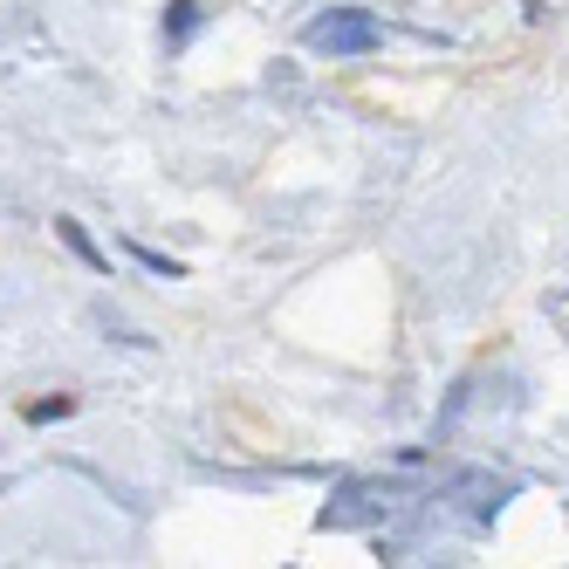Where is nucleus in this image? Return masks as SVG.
Returning <instances> with one entry per match:
<instances>
[{
  "label": "nucleus",
  "instance_id": "nucleus-2",
  "mask_svg": "<svg viewBox=\"0 0 569 569\" xmlns=\"http://www.w3.org/2000/svg\"><path fill=\"white\" fill-rule=\"evenodd\" d=\"M56 233H62V248H69L76 261H83V268H97V274L110 268V261H103V248H97V240H90L83 227H76V220H56Z\"/></svg>",
  "mask_w": 569,
  "mask_h": 569
},
{
  "label": "nucleus",
  "instance_id": "nucleus-3",
  "mask_svg": "<svg viewBox=\"0 0 569 569\" xmlns=\"http://www.w3.org/2000/svg\"><path fill=\"white\" fill-rule=\"evenodd\" d=\"M192 28H199V0H172V14H166V42H192Z\"/></svg>",
  "mask_w": 569,
  "mask_h": 569
},
{
  "label": "nucleus",
  "instance_id": "nucleus-1",
  "mask_svg": "<svg viewBox=\"0 0 569 569\" xmlns=\"http://www.w3.org/2000/svg\"><path fill=\"white\" fill-rule=\"evenodd\" d=\"M378 42H385V21L363 8H330L322 21H309V49L322 56H371Z\"/></svg>",
  "mask_w": 569,
  "mask_h": 569
},
{
  "label": "nucleus",
  "instance_id": "nucleus-4",
  "mask_svg": "<svg viewBox=\"0 0 569 569\" xmlns=\"http://www.w3.org/2000/svg\"><path fill=\"white\" fill-rule=\"evenodd\" d=\"M138 268H151V274H166V281H179V274H186L179 261H166V254H158V248H138Z\"/></svg>",
  "mask_w": 569,
  "mask_h": 569
},
{
  "label": "nucleus",
  "instance_id": "nucleus-5",
  "mask_svg": "<svg viewBox=\"0 0 569 569\" xmlns=\"http://www.w3.org/2000/svg\"><path fill=\"white\" fill-rule=\"evenodd\" d=\"M62 412H69V398H42V405H28V419H34V426H42V419H62Z\"/></svg>",
  "mask_w": 569,
  "mask_h": 569
}]
</instances>
